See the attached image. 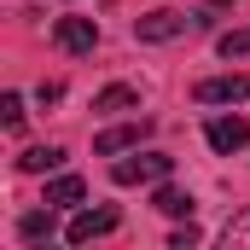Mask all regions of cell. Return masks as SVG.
<instances>
[{"label":"cell","mask_w":250,"mask_h":250,"mask_svg":"<svg viewBox=\"0 0 250 250\" xmlns=\"http://www.w3.org/2000/svg\"><path fill=\"white\" fill-rule=\"evenodd\" d=\"M117 221H123L117 209H82V215H76V221L64 227V239H70V245H93V239L117 233Z\"/></svg>","instance_id":"5b68a950"},{"label":"cell","mask_w":250,"mask_h":250,"mask_svg":"<svg viewBox=\"0 0 250 250\" xmlns=\"http://www.w3.org/2000/svg\"><path fill=\"white\" fill-rule=\"evenodd\" d=\"M215 53H221V59H250V23H245V29H233V35H221Z\"/></svg>","instance_id":"5bb4252c"},{"label":"cell","mask_w":250,"mask_h":250,"mask_svg":"<svg viewBox=\"0 0 250 250\" xmlns=\"http://www.w3.org/2000/svg\"><path fill=\"white\" fill-rule=\"evenodd\" d=\"M221 245H227V250L250 245V204L239 209V215H227V227H221Z\"/></svg>","instance_id":"4fadbf2b"},{"label":"cell","mask_w":250,"mask_h":250,"mask_svg":"<svg viewBox=\"0 0 250 250\" xmlns=\"http://www.w3.org/2000/svg\"><path fill=\"white\" fill-rule=\"evenodd\" d=\"M53 227H59V221H53V204H47V209H29V215L18 221V239H23V245H41V239H53Z\"/></svg>","instance_id":"30bf717a"},{"label":"cell","mask_w":250,"mask_h":250,"mask_svg":"<svg viewBox=\"0 0 250 250\" xmlns=\"http://www.w3.org/2000/svg\"><path fill=\"white\" fill-rule=\"evenodd\" d=\"M245 93H250V82L239 76V70H227V76H204V82L192 87V99H198V105H239Z\"/></svg>","instance_id":"3957f363"},{"label":"cell","mask_w":250,"mask_h":250,"mask_svg":"<svg viewBox=\"0 0 250 250\" xmlns=\"http://www.w3.org/2000/svg\"><path fill=\"white\" fill-rule=\"evenodd\" d=\"M151 204H157V209H163L169 221H192V209H198V198H192V192L163 187V181H157V198H151Z\"/></svg>","instance_id":"ba28073f"},{"label":"cell","mask_w":250,"mask_h":250,"mask_svg":"<svg viewBox=\"0 0 250 250\" xmlns=\"http://www.w3.org/2000/svg\"><path fill=\"white\" fill-rule=\"evenodd\" d=\"M53 41H59V53L82 59V53L99 47V23H93V18H59V23H53Z\"/></svg>","instance_id":"7a4b0ae2"},{"label":"cell","mask_w":250,"mask_h":250,"mask_svg":"<svg viewBox=\"0 0 250 250\" xmlns=\"http://www.w3.org/2000/svg\"><path fill=\"white\" fill-rule=\"evenodd\" d=\"M169 175H175V157H163V151L117 157V163H111V181H117V187H157V181H169Z\"/></svg>","instance_id":"6da1fadb"},{"label":"cell","mask_w":250,"mask_h":250,"mask_svg":"<svg viewBox=\"0 0 250 250\" xmlns=\"http://www.w3.org/2000/svg\"><path fill=\"white\" fill-rule=\"evenodd\" d=\"M192 18H181V12H146V18H134V35L140 41H175V35H187Z\"/></svg>","instance_id":"52a82bcc"},{"label":"cell","mask_w":250,"mask_h":250,"mask_svg":"<svg viewBox=\"0 0 250 250\" xmlns=\"http://www.w3.org/2000/svg\"><path fill=\"white\" fill-rule=\"evenodd\" d=\"M140 105V87H128V82H111L105 93H93V111L99 117H111V111H134Z\"/></svg>","instance_id":"9c48e42d"},{"label":"cell","mask_w":250,"mask_h":250,"mask_svg":"<svg viewBox=\"0 0 250 250\" xmlns=\"http://www.w3.org/2000/svg\"><path fill=\"white\" fill-rule=\"evenodd\" d=\"M140 140H151V123H146V117H134V123H117V128H105V134L93 140V151H99V157H117V151H134Z\"/></svg>","instance_id":"277c9868"},{"label":"cell","mask_w":250,"mask_h":250,"mask_svg":"<svg viewBox=\"0 0 250 250\" xmlns=\"http://www.w3.org/2000/svg\"><path fill=\"white\" fill-rule=\"evenodd\" d=\"M0 123H6V128H23V99H18V93L0 99Z\"/></svg>","instance_id":"9a60e30c"},{"label":"cell","mask_w":250,"mask_h":250,"mask_svg":"<svg viewBox=\"0 0 250 250\" xmlns=\"http://www.w3.org/2000/svg\"><path fill=\"white\" fill-rule=\"evenodd\" d=\"M198 239H204V233H198V227L187 221V227H175V233H169V250H192Z\"/></svg>","instance_id":"2e32d148"},{"label":"cell","mask_w":250,"mask_h":250,"mask_svg":"<svg viewBox=\"0 0 250 250\" xmlns=\"http://www.w3.org/2000/svg\"><path fill=\"white\" fill-rule=\"evenodd\" d=\"M204 140H209L215 151H245L250 146V123L245 117H209V123H204Z\"/></svg>","instance_id":"8992f818"},{"label":"cell","mask_w":250,"mask_h":250,"mask_svg":"<svg viewBox=\"0 0 250 250\" xmlns=\"http://www.w3.org/2000/svg\"><path fill=\"white\" fill-rule=\"evenodd\" d=\"M59 163H64V151H59V146H29V151L18 157V169H23V175H53Z\"/></svg>","instance_id":"8fae6325"},{"label":"cell","mask_w":250,"mask_h":250,"mask_svg":"<svg viewBox=\"0 0 250 250\" xmlns=\"http://www.w3.org/2000/svg\"><path fill=\"white\" fill-rule=\"evenodd\" d=\"M87 198V181L82 175H59V181H47V204H82Z\"/></svg>","instance_id":"7c38bea8"}]
</instances>
